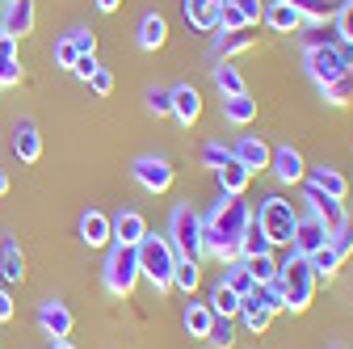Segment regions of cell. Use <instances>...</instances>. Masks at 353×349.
<instances>
[{
	"instance_id": "6da1fadb",
	"label": "cell",
	"mask_w": 353,
	"mask_h": 349,
	"mask_svg": "<svg viewBox=\"0 0 353 349\" xmlns=\"http://www.w3.org/2000/svg\"><path fill=\"white\" fill-rule=\"evenodd\" d=\"M202 223H210V232L219 236V257L214 261H236L240 257V236L252 223V210L236 194H219V202L210 206V215H206Z\"/></svg>"
},
{
	"instance_id": "7a4b0ae2",
	"label": "cell",
	"mask_w": 353,
	"mask_h": 349,
	"mask_svg": "<svg viewBox=\"0 0 353 349\" xmlns=\"http://www.w3.org/2000/svg\"><path fill=\"white\" fill-rule=\"evenodd\" d=\"M278 282H282V295H286V312H307V308H312L320 278L312 274L307 257L286 248V261H278Z\"/></svg>"
},
{
	"instance_id": "3957f363",
	"label": "cell",
	"mask_w": 353,
	"mask_h": 349,
	"mask_svg": "<svg viewBox=\"0 0 353 349\" xmlns=\"http://www.w3.org/2000/svg\"><path fill=\"white\" fill-rule=\"evenodd\" d=\"M135 257H139V274L156 286V295L172 290V266H176V252H172L168 236H152V232H148V236L135 244Z\"/></svg>"
},
{
	"instance_id": "277c9868",
	"label": "cell",
	"mask_w": 353,
	"mask_h": 349,
	"mask_svg": "<svg viewBox=\"0 0 353 349\" xmlns=\"http://www.w3.org/2000/svg\"><path fill=\"white\" fill-rule=\"evenodd\" d=\"M139 257L135 248H126V244H110V257H105V266H101V282L114 299H126L130 290L139 286Z\"/></svg>"
},
{
	"instance_id": "5b68a950",
	"label": "cell",
	"mask_w": 353,
	"mask_h": 349,
	"mask_svg": "<svg viewBox=\"0 0 353 349\" xmlns=\"http://www.w3.org/2000/svg\"><path fill=\"white\" fill-rule=\"evenodd\" d=\"M168 244H172L176 257L202 261V215L190 210V206H176L168 215Z\"/></svg>"
},
{
	"instance_id": "8992f818",
	"label": "cell",
	"mask_w": 353,
	"mask_h": 349,
	"mask_svg": "<svg viewBox=\"0 0 353 349\" xmlns=\"http://www.w3.org/2000/svg\"><path fill=\"white\" fill-rule=\"evenodd\" d=\"M294 219H299V210H294L286 198H278V194H270V198L256 206V223H261V232H265V236L274 240V248H290Z\"/></svg>"
},
{
	"instance_id": "52a82bcc",
	"label": "cell",
	"mask_w": 353,
	"mask_h": 349,
	"mask_svg": "<svg viewBox=\"0 0 353 349\" xmlns=\"http://www.w3.org/2000/svg\"><path fill=\"white\" fill-rule=\"evenodd\" d=\"M303 68L316 84H328V80L349 72V55L341 51V42H324V47H307L303 51Z\"/></svg>"
},
{
	"instance_id": "ba28073f",
	"label": "cell",
	"mask_w": 353,
	"mask_h": 349,
	"mask_svg": "<svg viewBox=\"0 0 353 349\" xmlns=\"http://www.w3.org/2000/svg\"><path fill=\"white\" fill-rule=\"evenodd\" d=\"M130 172H135V181H139L148 194H168V190H172V177H176L172 164H168L164 156H139Z\"/></svg>"
},
{
	"instance_id": "9c48e42d",
	"label": "cell",
	"mask_w": 353,
	"mask_h": 349,
	"mask_svg": "<svg viewBox=\"0 0 353 349\" xmlns=\"http://www.w3.org/2000/svg\"><path fill=\"white\" fill-rule=\"evenodd\" d=\"M328 244V228L316 219L312 210L307 215H299L294 219V236H290V252H299V257H312V252H320Z\"/></svg>"
},
{
	"instance_id": "30bf717a",
	"label": "cell",
	"mask_w": 353,
	"mask_h": 349,
	"mask_svg": "<svg viewBox=\"0 0 353 349\" xmlns=\"http://www.w3.org/2000/svg\"><path fill=\"white\" fill-rule=\"evenodd\" d=\"M270 172H274L282 186H303L307 160H303V152H299L294 143H282V148H274V156H270Z\"/></svg>"
},
{
	"instance_id": "8fae6325",
	"label": "cell",
	"mask_w": 353,
	"mask_h": 349,
	"mask_svg": "<svg viewBox=\"0 0 353 349\" xmlns=\"http://www.w3.org/2000/svg\"><path fill=\"white\" fill-rule=\"evenodd\" d=\"M303 202H307V210L316 215V219L328 228V236L336 232V228H345L349 223V215H345V206L336 202V198H328V194H320V190H312V186H303Z\"/></svg>"
},
{
	"instance_id": "7c38bea8",
	"label": "cell",
	"mask_w": 353,
	"mask_h": 349,
	"mask_svg": "<svg viewBox=\"0 0 353 349\" xmlns=\"http://www.w3.org/2000/svg\"><path fill=\"white\" fill-rule=\"evenodd\" d=\"M34 21H38V13H34V0H5V13H0V34H9V38H26V34H34Z\"/></svg>"
},
{
	"instance_id": "4fadbf2b",
	"label": "cell",
	"mask_w": 353,
	"mask_h": 349,
	"mask_svg": "<svg viewBox=\"0 0 353 349\" xmlns=\"http://www.w3.org/2000/svg\"><path fill=\"white\" fill-rule=\"evenodd\" d=\"M270 156H274V148L265 143V139H256V135H240L236 148H232V160H240V164L252 172V177L270 168Z\"/></svg>"
},
{
	"instance_id": "5bb4252c",
	"label": "cell",
	"mask_w": 353,
	"mask_h": 349,
	"mask_svg": "<svg viewBox=\"0 0 353 349\" xmlns=\"http://www.w3.org/2000/svg\"><path fill=\"white\" fill-rule=\"evenodd\" d=\"M38 324H42V332H47L51 341H68L72 337V312L63 308L59 299H47L38 308Z\"/></svg>"
},
{
	"instance_id": "9a60e30c",
	"label": "cell",
	"mask_w": 353,
	"mask_h": 349,
	"mask_svg": "<svg viewBox=\"0 0 353 349\" xmlns=\"http://www.w3.org/2000/svg\"><path fill=\"white\" fill-rule=\"evenodd\" d=\"M303 186H312V190H320V194H328V198H336V202H345V194H349V181L341 177L332 164H316V168H307Z\"/></svg>"
},
{
	"instance_id": "2e32d148",
	"label": "cell",
	"mask_w": 353,
	"mask_h": 349,
	"mask_svg": "<svg viewBox=\"0 0 353 349\" xmlns=\"http://www.w3.org/2000/svg\"><path fill=\"white\" fill-rule=\"evenodd\" d=\"M80 240H84L88 248H110V244H114L110 215H101V210H84V215H80Z\"/></svg>"
},
{
	"instance_id": "e0dca14e",
	"label": "cell",
	"mask_w": 353,
	"mask_h": 349,
	"mask_svg": "<svg viewBox=\"0 0 353 349\" xmlns=\"http://www.w3.org/2000/svg\"><path fill=\"white\" fill-rule=\"evenodd\" d=\"M110 228H114V244H126V248H135L148 236V219L139 210H118L110 219Z\"/></svg>"
},
{
	"instance_id": "ac0fdd59",
	"label": "cell",
	"mask_w": 353,
	"mask_h": 349,
	"mask_svg": "<svg viewBox=\"0 0 353 349\" xmlns=\"http://www.w3.org/2000/svg\"><path fill=\"white\" fill-rule=\"evenodd\" d=\"M219 5H223V0H181L190 30H198V34H214V30H219Z\"/></svg>"
},
{
	"instance_id": "d6986e66",
	"label": "cell",
	"mask_w": 353,
	"mask_h": 349,
	"mask_svg": "<svg viewBox=\"0 0 353 349\" xmlns=\"http://www.w3.org/2000/svg\"><path fill=\"white\" fill-rule=\"evenodd\" d=\"M261 21L270 26V30H278V34H294V30H303V26H307V17H303L294 5H286V0H274V5H265Z\"/></svg>"
},
{
	"instance_id": "ffe728a7",
	"label": "cell",
	"mask_w": 353,
	"mask_h": 349,
	"mask_svg": "<svg viewBox=\"0 0 353 349\" xmlns=\"http://www.w3.org/2000/svg\"><path fill=\"white\" fill-rule=\"evenodd\" d=\"M172 118L181 126H194L202 118V93L194 89V84H176L172 89Z\"/></svg>"
},
{
	"instance_id": "44dd1931",
	"label": "cell",
	"mask_w": 353,
	"mask_h": 349,
	"mask_svg": "<svg viewBox=\"0 0 353 349\" xmlns=\"http://www.w3.org/2000/svg\"><path fill=\"white\" fill-rule=\"evenodd\" d=\"M256 26H244V30H214V55L219 59H232V55H244L252 42H256V34H252Z\"/></svg>"
},
{
	"instance_id": "7402d4cb",
	"label": "cell",
	"mask_w": 353,
	"mask_h": 349,
	"mask_svg": "<svg viewBox=\"0 0 353 349\" xmlns=\"http://www.w3.org/2000/svg\"><path fill=\"white\" fill-rule=\"evenodd\" d=\"M13 152H17L21 164H34V160L42 156V135H38V126H34L30 118H21V122L13 126Z\"/></svg>"
},
{
	"instance_id": "603a6c76",
	"label": "cell",
	"mask_w": 353,
	"mask_h": 349,
	"mask_svg": "<svg viewBox=\"0 0 353 349\" xmlns=\"http://www.w3.org/2000/svg\"><path fill=\"white\" fill-rule=\"evenodd\" d=\"M135 42H139V51H160L168 42V21L160 13H143L139 30H135Z\"/></svg>"
},
{
	"instance_id": "cb8c5ba5",
	"label": "cell",
	"mask_w": 353,
	"mask_h": 349,
	"mask_svg": "<svg viewBox=\"0 0 353 349\" xmlns=\"http://www.w3.org/2000/svg\"><path fill=\"white\" fill-rule=\"evenodd\" d=\"M214 177H219V194H236V198H244V190L252 186V172L240 160H228L223 168H214Z\"/></svg>"
},
{
	"instance_id": "d4e9b609",
	"label": "cell",
	"mask_w": 353,
	"mask_h": 349,
	"mask_svg": "<svg viewBox=\"0 0 353 349\" xmlns=\"http://www.w3.org/2000/svg\"><path fill=\"white\" fill-rule=\"evenodd\" d=\"M236 320H240V324H244L252 337H261L265 328L274 324V312H270V308H261V303H256L252 295H244V299H240V312H236Z\"/></svg>"
},
{
	"instance_id": "484cf974",
	"label": "cell",
	"mask_w": 353,
	"mask_h": 349,
	"mask_svg": "<svg viewBox=\"0 0 353 349\" xmlns=\"http://www.w3.org/2000/svg\"><path fill=\"white\" fill-rule=\"evenodd\" d=\"M0 278H5V282H26V257H21L13 236L0 244Z\"/></svg>"
},
{
	"instance_id": "4316f807",
	"label": "cell",
	"mask_w": 353,
	"mask_h": 349,
	"mask_svg": "<svg viewBox=\"0 0 353 349\" xmlns=\"http://www.w3.org/2000/svg\"><path fill=\"white\" fill-rule=\"evenodd\" d=\"M21 80V63H17V38L0 34V84H17Z\"/></svg>"
},
{
	"instance_id": "83f0119b",
	"label": "cell",
	"mask_w": 353,
	"mask_h": 349,
	"mask_svg": "<svg viewBox=\"0 0 353 349\" xmlns=\"http://www.w3.org/2000/svg\"><path fill=\"white\" fill-rule=\"evenodd\" d=\"M206 303H210V312H214V316H228V320H236V312H240V295H236L223 278L210 286V299H206Z\"/></svg>"
},
{
	"instance_id": "f1b7e54d",
	"label": "cell",
	"mask_w": 353,
	"mask_h": 349,
	"mask_svg": "<svg viewBox=\"0 0 353 349\" xmlns=\"http://www.w3.org/2000/svg\"><path fill=\"white\" fill-rule=\"evenodd\" d=\"M198 282H202V261L176 257V266H172V286H176V290H185V295H194Z\"/></svg>"
},
{
	"instance_id": "f546056e",
	"label": "cell",
	"mask_w": 353,
	"mask_h": 349,
	"mask_svg": "<svg viewBox=\"0 0 353 349\" xmlns=\"http://www.w3.org/2000/svg\"><path fill=\"white\" fill-rule=\"evenodd\" d=\"M223 118H228L232 126H248V122L256 118V101H252L248 93H236V97H223Z\"/></svg>"
},
{
	"instance_id": "4dcf8cb0",
	"label": "cell",
	"mask_w": 353,
	"mask_h": 349,
	"mask_svg": "<svg viewBox=\"0 0 353 349\" xmlns=\"http://www.w3.org/2000/svg\"><path fill=\"white\" fill-rule=\"evenodd\" d=\"M248 295L261 303V308H270L274 316H278V312H286V295H282V282H278V278H274V282H256Z\"/></svg>"
},
{
	"instance_id": "1f68e13d",
	"label": "cell",
	"mask_w": 353,
	"mask_h": 349,
	"mask_svg": "<svg viewBox=\"0 0 353 349\" xmlns=\"http://www.w3.org/2000/svg\"><path fill=\"white\" fill-rule=\"evenodd\" d=\"M223 282L244 299L256 282H252V274H248V266H244V257H236V261H223Z\"/></svg>"
},
{
	"instance_id": "d6a6232c",
	"label": "cell",
	"mask_w": 353,
	"mask_h": 349,
	"mask_svg": "<svg viewBox=\"0 0 353 349\" xmlns=\"http://www.w3.org/2000/svg\"><path fill=\"white\" fill-rule=\"evenodd\" d=\"M261 252H274V240L261 232V223L252 219L248 228H244V236H240V257H261Z\"/></svg>"
},
{
	"instance_id": "836d02e7",
	"label": "cell",
	"mask_w": 353,
	"mask_h": 349,
	"mask_svg": "<svg viewBox=\"0 0 353 349\" xmlns=\"http://www.w3.org/2000/svg\"><path fill=\"white\" fill-rule=\"evenodd\" d=\"M214 89H219V93H223V97H236V93H248V89H244V76H240V68H232L228 59H223V63H219V68H214Z\"/></svg>"
},
{
	"instance_id": "e575fe53",
	"label": "cell",
	"mask_w": 353,
	"mask_h": 349,
	"mask_svg": "<svg viewBox=\"0 0 353 349\" xmlns=\"http://www.w3.org/2000/svg\"><path fill=\"white\" fill-rule=\"evenodd\" d=\"M320 97H324L328 106H349V101H353V72H345V76L320 84Z\"/></svg>"
},
{
	"instance_id": "d590c367",
	"label": "cell",
	"mask_w": 353,
	"mask_h": 349,
	"mask_svg": "<svg viewBox=\"0 0 353 349\" xmlns=\"http://www.w3.org/2000/svg\"><path fill=\"white\" fill-rule=\"evenodd\" d=\"M307 266H312V274H316V278H324V282H328V278H336V274H341V266H345V261H341V257H336V252L324 244L320 252H312V257H307Z\"/></svg>"
},
{
	"instance_id": "8d00e7d4",
	"label": "cell",
	"mask_w": 353,
	"mask_h": 349,
	"mask_svg": "<svg viewBox=\"0 0 353 349\" xmlns=\"http://www.w3.org/2000/svg\"><path fill=\"white\" fill-rule=\"evenodd\" d=\"M210 324H214L210 303H190V308H185V332H190V337H206Z\"/></svg>"
},
{
	"instance_id": "74e56055",
	"label": "cell",
	"mask_w": 353,
	"mask_h": 349,
	"mask_svg": "<svg viewBox=\"0 0 353 349\" xmlns=\"http://www.w3.org/2000/svg\"><path fill=\"white\" fill-rule=\"evenodd\" d=\"M244 266H248L252 282H274V278H278V257H274V252H261V257H244Z\"/></svg>"
},
{
	"instance_id": "f35d334b",
	"label": "cell",
	"mask_w": 353,
	"mask_h": 349,
	"mask_svg": "<svg viewBox=\"0 0 353 349\" xmlns=\"http://www.w3.org/2000/svg\"><path fill=\"white\" fill-rule=\"evenodd\" d=\"M332 30H336V38L345 47H353V0H341L332 9Z\"/></svg>"
},
{
	"instance_id": "ab89813d",
	"label": "cell",
	"mask_w": 353,
	"mask_h": 349,
	"mask_svg": "<svg viewBox=\"0 0 353 349\" xmlns=\"http://www.w3.org/2000/svg\"><path fill=\"white\" fill-rule=\"evenodd\" d=\"M206 341H210L214 349H232V345H236V324H232L228 316H214V324H210Z\"/></svg>"
},
{
	"instance_id": "60d3db41",
	"label": "cell",
	"mask_w": 353,
	"mask_h": 349,
	"mask_svg": "<svg viewBox=\"0 0 353 349\" xmlns=\"http://www.w3.org/2000/svg\"><path fill=\"white\" fill-rule=\"evenodd\" d=\"M307 21H332V0H286Z\"/></svg>"
},
{
	"instance_id": "b9f144b4",
	"label": "cell",
	"mask_w": 353,
	"mask_h": 349,
	"mask_svg": "<svg viewBox=\"0 0 353 349\" xmlns=\"http://www.w3.org/2000/svg\"><path fill=\"white\" fill-rule=\"evenodd\" d=\"M148 110L156 118H172V89H148Z\"/></svg>"
},
{
	"instance_id": "7bdbcfd3",
	"label": "cell",
	"mask_w": 353,
	"mask_h": 349,
	"mask_svg": "<svg viewBox=\"0 0 353 349\" xmlns=\"http://www.w3.org/2000/svg\"><path fill=\"white\" fill-rule=\"evenodd\" d=\"M328 248H332V252H336V257L345 261V257L353 252V223H345V228H336V232L328 236Z\"/></svg>"
},
{
	"instance_id": "ee69618b",
	"label": "cell",
	"mask_w": 353,
	"mask_h": 349,
	"mask_svg": "<svg viewBox=\"0 0 353 349\" xmlns=\"http://www.w3.org/2000/svg\"><path fill=\"white\" fill-rule=\"evenodd\" d=\"M248 21H244V13L232 5V0H223V5H219V30H244Z\"/></svg>"
},
{
	"instance_id": "f6af8a7d",
	"label": "cell",
	"mask_w": 353,
	"mask_h": 349,
	"mask_svg": "<svg viewBox=\"0 0 353 349\" xmlns=\"http://www.w3.org/2000/svg\"><path fill=\"white\" fill-rule=\"evenodd\" d=\"M72 47H76V55H93L97 51V34L93 30H72V34H63Z\"/></svg>"
},
{
	"instance_id": "bcb514c9",
	"label": "cell",
	"mask_w": 353,
	"mask_h": 349,
	"mask_svg": "<svg viewBox=\"0 0 353 349\" xmlns=\"http://www.w3.org/2000/svg\"><path fill=\"white\" fill-rule=\"evenodd\" d=\"M228 160H232V148H223V143H206L202 148V164L206 168H223Z\"/></svg>"
},
{
	"instance_id": "7dc6e473",
	"label": "cell",
	"mask_w": 353,
	"mask_h": 349,
	"mask_svg": "<svg viewBox=\"0 0 353 349\" xmlns=\"http://www.w3.org/2000/svg\"><path fill=\"white\" fill-rule=\"evenodd\" d=\"M324 26H328V21H312V26H307L303 47H324V42H332V34H324Z\"/></svg>"
},
{
	"instance_id": "c3c4849f",
	"label": "cell",
	"mask_w": 353,
	"mask_h": 349,
	"mask_svg": "<svg viewBox=\"0 0 353 349\" xmlns=\"http://www.w3.org/2000/svg\"><path fill=\"white\" fill-rule=\"evenodd\" d=\"M88 84H93V93H97V97H110V93H114V76H110L105 68H97L93 76H88Z\"/></svg>"
},
{
	"instance_id": "681fc988",
	"label": "cell",
	"mask_w": 353,
	"mask_h": 349,
	"mask_svg": "<svg viewBox=\"0 0 353 349\" xmlns=\"http://www.w3.org/2000/svg\"><path fill=\"white\" fill-rule=\"evenodd\" d=\"M76 59H80V55H76V47H72L68 38H59V42H55V63L72 72V63H76Z\"/></svg>"
},
{
	"instance_id": "f907efd6",
	"label": "cell",
	"mask_w": 353,
	"mask_h": 349,
	"mask_svg": "<svg viewBox=\"0 0 353 349\" xmlns=\"http://www.w3.org/2000/svg\"><path fill=\"white\" fill-rule=\"evenodd\" d=\"M232 5L244 13V21H248V26H256V21H261V13H265V5H261V0H232Z\"/></svg>"
},
{
	"instance_id": "816d5d0a",
	"label": "cell",
	"mask_w": 353,
	"mask_h": 349,
	"mask_svg": "<svg viewBox=\"0 0 353 349\" xmlns=\"http://www.w3.org/2000/svg\"><path fill=\"white\" fill-rule=\"evenodd\" d=\"M97 68H101V63H97V55H80V59H76V63H72V72H76V76H80V80H88V76H93V72H97Z\"/></svg>"
},
{
	"instance_id": "f5cc1de1",
	"label": "cell",
	"mask_w": 353,
	"mask_h": 349,
	"mask_svg": "<svg viewBox=\"0 0 353 349\" xmlns=\"http://www.w3.org/2000/svg\"><path fill=\"white\" fill-rule=\"evenodd\" d=\"M9 320H13V295L0 286V324H9Z\"/></svg>"
},
{
	"instance_id": "db71d44e",
	"label": "cell",
	"mask_w": 353,
	"mask_h": 349,
	"mask_svg": "<svg viewBox=\"0 0 353 349\" xmlns=\"http://www.w3.org/2000/svg\"><path fill=\"white\" fill-rule=\"evenodd\" d=\"M93 5H97V9H101V13H114V9H118V5H122V0H93Z\"/></svg>"
},
{
	"instance_id": "11a10c76",
	"label": "cell",
	"mask_w": 353,
	"mask_h": 349,
	"mask_svg": "<svg viewBox=\"0 0 353 349\" xmlns=\"http://www.w3.org/2000/svg\"><path fill=\"white\" fill-rule=\"evenodd\" d=\"M5 194H9V172L0 168V198H5Z\"/></svg>"
},
{
	"instance_id": "9f6ffc18",
	"label": "cell",
	"mask_w": 353,
	"mask_h": 349,
	"mask_svg": "<svg viewBox=\"0 0 353 349\" xmlns=\"http://www.w3.org/2000/svg\"><path fill=\"white\" fill-rule=\"evenodd\" d=\"M51 349H76L72 341H51Z\"/></svg>"
},
{
	"instance_id": "6f0895ef",
	"label": "cell",
	"mask_w": 353,
	"mask_h": 349,
	"mask_svg": "<svg viewBox=\"0 0 353 349\" xmlns=\"http://www.w3.org/2000/svg\"><path fill=\"white\" fill-rule=\"evenodd\" d=\"M328 349H345V345H328Z\"/></svg>"
}]
</instances>
